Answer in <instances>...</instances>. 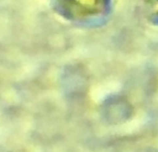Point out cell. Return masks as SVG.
<instances>
[{
  "mask_svg": "<svg viewBox=\"0 0 158 152\" xmlns=\"http://www.w3.org/2000/svg\"><path fill=\"white\" fill-rule=\"evenodd\" d=\"M73 6L84 12L94 11L99 6L100 0H68Z\"/></svg>",
  "mask_w": 158,
  "mask_h": 152,
  "instance_id": "cell-1",
  "label": "cell"
},
{
  "mask_svg": "<svg viewBox=\"0 0 158 152\" xmlns=\"http://www.w3.org/2000/svg\"><path fill=\"white\" fill-rule=\"evenodd\" d=\"M155 6H156V8H158V0L156 1V4H155Z\"/></svg>",
  "mask_w": 158,
  "mask_h": 152,
  "instance_id": "cell-2",
  "label": "cell"
}]
</instances>
